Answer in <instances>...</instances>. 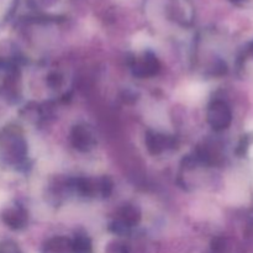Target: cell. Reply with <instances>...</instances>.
Segmentation results:
<instances>
[{"instance_id":"1","label":"cell","mask_w":253,"mask_h":253,"mask_svg":"<svg viewBox=\"0 0 253 253\" xmlns=\"http://www.w3.org/2000/svg\"><path fill=\"white\" fill-rule=\"evenodd\" d=\"M231 1H234V2H239V4H241V2L247 1V0H231Z\"/></svg>"}]
</instances>
